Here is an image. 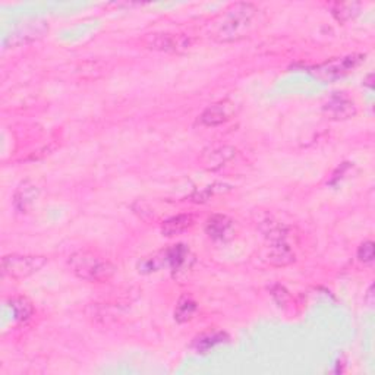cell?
Instances as JSON below:
<instances>
[{
  "mask_svg": "<svg viewBox=\"0 0 375 375\" xmlns=\"http://www.w3.org/2000/svg\"><path fill=\"white\" fill-rule=\"evenodd\" d=\"M258 16V8L240 2L227 8L213 24V39L219 43H233L251 34Z\"/></svg>",
  "mask_w": 375,
  "mask_h": 375,
  "instance_id": "1",
  "label": "cell"
},
{
  "mask_svg": "<svg viewBox=\"0 0 375 375\" xmlns=\"http://www.w3.org/2000/svg\"><path fill=\"white\" fill-rule=\"evenodd\" d=\"M68 264L78 279L91 283L109 282L116 271V267L109 259L93 251L74 252L69 257Z\"/></svg>",
  "mask_w": 375,
  "mask_h": 375,
  "instance_id": "2",
  "label": "cell"
},
{
  "mask_svg": "<svg viewBox=\"0 0 375 375\" xmlns=\"http://www.w3.org/2000/svg\"><path fill=\"white\" fill-rule=\"evenodd\" d=\"M365 60L364 55H348L343 57H336L332 60L324 62L318 67L313 68L311 72L318 79L324 81V83H332L339 78H343L352 71H355L360 64Z\"/></svg>",
  "mask_w": 375,
  "mask_h": 375,
  "instance_id": "3",
  "label": "cell"
},
{
  "mask_svg": "<svg viewBox=\"0 0 375 375\" xmlns=\"http://www.w3.org/2000/svg\"><path fill=\"white\" fill-rule=\"evenodd\" d=\"M47 263L46 257L40 255H6L2 259L4 274L13 280H22L41 270Z\"/></svg>",
  "mask_w": 375,
  "mask_h": 375,
  "instance_id": "4",
  "label": "cell"
},
{
  "mask_svg": "<svg viewBox=\"0 0 375 375\" xmlns=\"http://www.w3.org/2000/svg\"><path fill=\"white\" fill-rule=\"evenodd\" d=\"M141 41L150 50L166 53H184L193 44L189 36L172 34V32H151V34H145Z\"/></svg>",
  "mask_w": 375,
  "mask_h": 375,
  "instance_id": "5",
  "label": "cell"
},
{
  "mask_svg": "<svg viewBox=\"0 0 375 375\" xmlns=\"http://www.w3.org/2000/svg\"><path fill=\"white\" fill-rule=\"evenodd\" d=\"M324 113L336 121H346L356 115V103L343 91L333 93L324 104Z\"/></svg>",
  "mask_w": 375,
  "mask_h": 375,
  "instance_id": "6",
  "label": "cell"
},
{
  "mask_svg": "<svg viewBox=\"0 0 375 375\" xmlns=\"http://www.w3.org/2000/svg\"><path fill=\"white\" fill-rule=\"evenodd\" d=\"M267 236L273 242L268 254V261L273 266L285 267L295 261V254L290 251L289 245L285 242V233H282V227L270 229Z\"/></svg>",
  "mask_w": 375,
  "mask_h": 375,
  "instance_id": "7",
  "label": "cell"
},
{
  "mask_svg": "<svg viewBox=\"0 0 375 375\" xmlns=\"http://www.w3.org/2000/svg\"><path fill=\"white\" fill-rule=\"evenodd\" d=\"M47 31H48V24L46 21L34 20L31 22H25V24L18 25L11 32V34L8 36L6 44L20 46V44L34 41V40L41 39Z\"/></svg>",
  "mask_w": 375,
  "mask_h": 375,
  "instance_id": "8",
  "label": "cell"
},
{
  "mask_svg": "<svg viewBox=\"0 0 375 375\" xmlns=\"http://www.w3.org/2000/svg\"><path fill=\"white\" fill-rule=\"evenodd\" d=\"M236 113V104L231 100L219 102L208 106L203 115L200 116V122L205 126H217L229 121Z\"/></svg>",
  "mask_w": 375,
  "mask_h": 375,
  "instance_id": "9",
  "label": "cell"
},
{
  "mask_svg": "<svg viewBox=\"0 0 375 375\" xmlns=\"http://www.w3.org/2000/svg\"><path fill=\"white\" fill-rule=\"evenodd\" d=\"M205 232L211 239L227 242L235 236V221L224 214H214L207 220Z\"/></svg>",
  "mask_w": 375,
  "mask_h": 375,
  "instance_id": "10",
  "label": "cell"
},
{
  "mask_svg": "<svg viewBox=\"0 0 375 375\" xmlns=\"http://www.w3.org/2000/svg\"><path fill=\"white\" fill-rule=\"evenodd\" d=\"M227 341H229V336L224 332H207L195 337L191 348L197 353L204 355L223 343H227Z\"/></svg>",
  "mask_w": 375,
  "mask_h": 375,
  "instance_id": "11",
  "label": "cell"
},
{
  "mask_svg": "<svg viewBox=\"0 0 375 375\" xmlns=\"http://www.w3.org/2000/svg\"><path fill=\"white\" fill-rule=\"evenodd\" d=\"M235 154L236 151L232 146H219V149H211L208 151H204L201 163L204 168L210 170H217L221 166H224V163L229 161Z\"/></svg>",
  "mask_w": 375,
  "mask_h": 375,
  "instance_id": "12",
  "label": "cell"
},
{
  "mask_svg": "<svg viewBox=\"0 0 375 375\" xmlns=\"http://www.w3.org/2000/svg\"><path fill=\"white\" fill-rule=\"evenodd\" d=\"M37 195H39L37 186H34L28 181L22 182L15 192V201H13L15 207L18 208L21 213H27L29 207L34 204Z\"/></svg>",
  "mask_w": 375,
  "mask_h": 375,
  "instance_id": "13",
  "label": "cell"
},
{
  "mask_svg": "<svg viewBox=\"0 0 375 375\" xmlns=\"http://www.w3.org/2000/svg\"><path fill=\"white\" fill-rule=\"evenodd\" d=\"M195 223L193 216L191 214H177L169 220H166L161 226V232L165 236H175L188 231Z\"/></svg>",
  "mask_w": 375,
  "mask_h": 375,
  "instance_id": "14",
  "label": "cell"
},
{
  "mask_svg": "<svg viewBox=\"0 0 375 375\" xmlns=\"http://www.w3.org/2000/svg\"><path fill=\"white\" fill-rule=\"evenodd\" d=\"M11 306H12L15 318L21 322L28 321L31 318V315L34 314V306H32V304L28 298H24V296L13 298L11 301Z\"/></svg>",
  "mask_w": 375,
  "mask_h": 375,
  "instance_id": "15",
  "label": "cell"
},
{
  "mask_svg": "<svg viewBox=\"0 0 375 375\" xmlns=\"http://www.w3.org/2000/svg\"><path fill=\"white\" fill-rule=\"evenodd\" d=\"M197 302H195L189 296H184L181 301H179L176 309H175V320L177 322H186L192 320V317L197 313Z\"/></svg>",
  "mask_w": 375,
  "mask_h": 375,
  "instance_id": "16",
  "label": "cell"
},
{
  "mask_svg": "<svg viewBox=\"0 0 375 375\" xmlns=\"http://www.w3.org/2000/svg\"><path fill=\"white\" fill-rule=\"evenodd\" d=\"M332 11H333V15L340 22H346V21L355 18V16L360 13V4H352V2L336 4V5H333Z\"/></svg>",
  "mask_w": 375,
  "mask_h": 375,
  "instance_id": "17",
  "label": "cell"
},
{
  "mask_svg": "<svg viewBox=\"0 0 375 375\" xmlns=\"http://www.w3.org/2000/svg\"><path fill=\"white\" fill-rule=\"evenodd\" d=\"M357 258H360V261H362V263H365V264L372 263L374 261V242H371V240L364 242L362 245L360 247V250H357Z\"/></svg>",
  "mask_w": 375,
  "mask_h": 375,
  "instance_id": "18",
  "label": "cell"
},
{
  "mask_svg": "<svg viewBox=\"0 0 375 375\" xmlns=\"http://www.w3.org/2000/svg\"><path fill=\"white\" fill-rule=\"evenodd\" d=\"M273 296L275 298L277 304H279L280 306H285V304L290 299L289 292H287L283 286H275V287L273 289Z\"/></svg>",
  "mask_w": 375,
  "mask_h": 375,
  "instance_id": "19",
  "label": "cell"
},
{
  "mask_svg": "<svg viewBox=\"0 0 375 375\" xmlns=\"http://www.w3.org/2000/svg\"><path fill=\"white\" fill-rule=\"evenodd\" d=\"M372 78H374V75L369 74V75H368V79H367V83H365L368 87H372V83H371V79H372Z\"/></svg>",
  "mask_w": 375,
  "mask_h": 375,
  "instance_id": "20",
  "label": "cell"
}]
</instances>
